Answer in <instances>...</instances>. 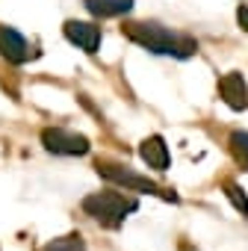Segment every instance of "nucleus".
I'll use <instances>...</instances> for the list:
<instances>
[{
	"label": "nucleus",
	"mask_w": 248,
	"mask_h": 251,
	"mask_svg": "<svg viewBox=\"0 0 248 251\" xmlns=\"http://www.w3.org/2000/svg\"><path fill=\"white\" fill-rule=\"evenodd\" d=\"M236 21H239V27H242V30H248V6H239Z\"/></svg>",
	"instance_id": "obj_13"
},
{
	"label": "nucleus",
	"mask_w": 248,
	"mask_h": 251,
	"mask_svg": "<svg viewBox=\"0 0 248 251\" xmlns=\"http://www.w3.org/2000/svg\"><path fill=\"white\" fill-rule=\"evenodd\" d=\"M219 95L230 109H248V86L239 71H230L219 80Z\"/></svg>",
	"instance_id": "obj_6"
},
{
	"label": "nucleus",
	"mask_w": 248,
	"mask_h": 251,
	"mask_svg": "<svg viewBox=\"0 0 248 251\" xmlns=\"http://www.w3.org/2000/svg\"><path fill=\"white\" fill-rule=\"evenodd\" d=\"M227 145H230L233 160L248 172V133H245V130H233V133H230V139H227Z\"/></svg>",
	"instance_id": "obj_10"
},
{
	"label": "nucleus",
	"mask_w": 248,
	"mask_h": 251,
	"mask_svg": "<svg viewBox=\"0 0 248 251\" xmlns=\"http://www.w3.org/2000/svg\"><path fill=\"white\" fill-rule=\"evenodd\" d=\"M224 195L230 198V204L248 219V198H245V192L239 189V183H233V180H224Z\"/></svg>",
	"instance_id": "obj_12"
},
{
	"label": "nucleus",
	"mask_w": 248,
	"mask_h": 251,
	"mask_svg": "<svg viewBox=\"0 0 248 251\" xmlns=\"http://www.w3.org/2000/svg\"><path fill=\"white\" fill-rule=\"evenodd\" d=\"M0 56L9 59V62H15V65L27 62V59H30V45H27V39H24L18 30H12V27H0Z\"/></svg>",
	"instance_id": "obj_7"
},
{
	"label": "nucleus",
	"mask_w": 248,
	"mask_h": 251,
	"mask_svg": "<svg viewBox=\"0 0 248 251\" xmlns=\"http://www.w3.org/2000/svg\"><path fill=\"white\" fill-rule=\"evenodd\" d=\"M39 251H86V242L80 233H68V236H59V239H50L48 245H42Z\"/></svg>",
	"instance_id": "obj_11"
},
{
	"label": "nucleus",
	"mask_w": 248,
	"mask_h": 251,
	"mask_svg": "<svg viewBox=\"0 0 248 251\" xmlns=\"http://www.w3.org/2000/svg\"><path fill=\"white\" fill-rule=\"evenodd\" d=\"M95 169H98V175H100V177H106V180H112V183H121V186L136 189V192H154V195H163L166 201H177V195H174V192L160 189L154 180H148V177L136 175L133 169L121 166V163H112V160H98V163H95Z\"/></svg>",
	"instance_id": "obj_3"
},
{
	"label": "nucleus",
	"mask_w": 248,
	"mask_h": 251,
	"mask_svg": "<svg viewBox=\"0 0 248 251\" xmlns=\"http://www.w3.org/2000/svg\"><path fill=\"white\" fill-rule=\"evenodd\" d=\"M42 145L50 151V154H62V157H80L89 151V139L74 133V130H65V127H48L42 130Z\"/></svg>",
	"instance_id": "obj_4"
},
{
	"label": "nucleus",
	"mask_w": 248,
	"mask_h": 251,
	"mask_svg": "<svg viewBox=\"0 0 248 251\" xmlns=\"http://www.w3.org/2000/svg\"><path fill=\"white\" fill-rule=\"evenodd\" d=\"M83 6L98 18H115V15H127L133 9V0H83Z\"/></svg>",
	"instance_id": "obj_9"
},
{
	"label": "nucleus",
	"mask_w": 248,
	"mask_h": 251,
	"mask_svg": "<svg viewBox=\"0 0 248 251\" xmlns=\"http://www.w3.org/2000/svg\"><path fill=\"white\" fill-rule=\"evenodd\" d=\"M62 33H65V39H68L71 45L83 48L86 53H95L98 45H100V27H95V24H89V21H65Z\"/></svg>",
	"instance_id": "obj_5"
},
{
	"label": "nucleus",
	"mask_w": 248,
	"mask_h": 251,
	"mask_svg": "<svg viewBox=\"0 0 248 251\" xmlns=\"http://www.w3.org/2000/svg\"><path fill=\"white\" fill-rule=\"evenodd\" d=\"M121 30H124V36H127L130 42L142 45V48L151 50V53H172V56L186 59V56H192V53L198 50L195 39H189V36H177V33H172V30H166V27H160V24L130 21V24H124Z\"/></svg>",
	"instance_id": "obj_1"
},
{
	"label": "nucleus",
	"mask_w": 248,
	"mask_h": 251,
	"mask_svg": "<svg viewBox=\"0 0 248 251\" xmlns=\"http://www.w3.org/2000/svg\"><path fill=\"white\" fill-rule=\"evenodd\" d=\"M136 207H139L136 198H124L118 192H95L83 198V210L92 219H98L103 227H118L127 219V213H133Z\"/></svg>",
	"instance_id": "obj_2"
},
{
	"label": "nucleus",
	"mask_w": 248,
	"mask_h": 251,
	"mask_svg": "<svg viewBox=\"0 0 248 251\" xmlns=\"http://www.w3.org/2000/svg\"><path fill=\"white\" fill-rule=\"evenodd\" d=\"M139 157L148 163V169H157V172H166L169 169V148H166L163 136H148L139 145Z\"/></svg>",
	"instance_id": "obj_8"
}]
</instances>
